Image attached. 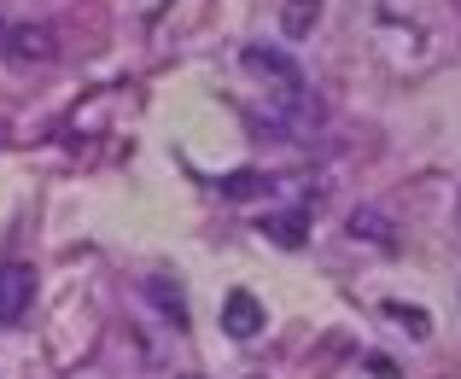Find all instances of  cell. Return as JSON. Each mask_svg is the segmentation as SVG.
<instances>
[{"label":"cell","mask_w":461,"mask_h":379,"mask_svg":"<svg viewBox=\"0 0 461 379\" xmlns=\"http://www.w3.org/2000/svg\"><path fill=\"white\" fill-rule=\"evenodd\" d=\"M327 105L315 100L310 88H293V94H269V129L275 134H293V140H304V134L321 129Z\"/></svg>","instance_id":"1"},{"label":"cell","mask_w":461,"mask_h":379,"mask_svg":"<svg viewBox=\"0 0 461 379\" xmlns=\"http://www.w3.org/2000/svg\"><path fill=\"white\" fill-rule=\"evenodd\" d=\"M140 292H147V303H152L158 315H164L169 327H187V298H181V280H169V275H152Z\"/></svg>","instance_id":"8"},{"label":"cell","mask_w":461,"mask_h":379,"mask_svg":"<svg viewBox=\"0 0 461 379\" xmlns=\"http://www.w3.org/2000/svg\"><path fill=\"white\" fill-rule=\"evenodd\" d=\"M0 53H6L12 65H53L59 59V35L47 30V23H12L6 41H0Z\"/></svg>","instance_id":"4"},{"label":"cell","mask_w":461,"mask_h":379,"mask_svg":"<svg viewBox=\"0 0 461 379\" xmlns=\"http://www.w3.org/2000/svg\"><path fill=\"white\" fill-rule=\"evenodd\" d=\"M30 303H35V263H23V257L0 263V327H18Z\"/></svg>","instance_id":"3"},{"label":"cell","mask_w":461,"mask_h":379,"mask_svg":"<svg viewBox=\"0 0 461 379\" xmlns=\"http://www.w3.org/2000/svg\"><path fill=\"white\" fill-rule=\"evenodd\" d=\"M6 30H12V23H6V18H0V41H6Z\"/></svg>","instance_id":"12"},{"label":"cell","mask_w":461,"mask_h":379,"mask_svg":"<svg viewBox=\"0 0 461 379\" xmlns=\"http://www.w3.org/2000/svg\"><path fill=\"white\" fill-rule=\"evenodd\" d=\"M258 234L275 239L281 251H298V246L310 239V211H269V216L258 222Z\"/></svg>","instance_id":"6"},{"label":"cell","mask_w":461,"mask_h":379,"mask_svg":"<svg viewBox=\"0 0 461 379\" xmlns=\"http://www.w3.org/2000/svg\"><path fill=\"white\" fill-rule=\"evenodd\" d=\"M350 239H368V246H380V251H392L397 246V222L385 211H374V204H362V211H350Z\"/></svg>","instance_id":"7"},{"label":"cell","mask_w":461,"mask_h":379,"mask_svg":"<svg viewBox=\"0 0 461 379\" xmlns=\"http://www.w3.org/2000/svg\"><path fill=\"white\" fill-rule=\"evenodd\" d=\"M263 327H269V310L258 303V292L234 286V292L222 298V333H228V338H240V345H251Z\"/></svg>","instance_id":"5"},{"label":"cell","mask_w":461,"mask_h":379,"mask_svg":"<svg viewBox=\"0 0 461 379\" xmlns=\"http://www.w3.org/2000/svg\"><path fill=\"white\" fill-rule=\"evenodd\" d=\"M216 193H222L228 204H246V199H258V193H275V176H263V169H234V176L216 181Z\"/></svg>","instance_id":"9"},{"label":"cell","mask_w":461,"mask_h":379,"mask_svg":"<svg viewBox=\"0 0 461 379\" xmlns=\"http://www.w3.org/2000/svg\"><path fill=\"white\" fill-rule=\"evenodd\" d=\"M385 315H392V321H403L415 338H427V333H432V315H427V310H415V303H397V298H392V303H385Z\"/></svg>","instance_id":"11"},{"label":"cell","mask_w":461,"mask_h":379,"mask_svg":"<svg viewBox=\"0 0 461 379\" xmlns=\"http://www.w3.org/2000/svg\"><path fill=\"white\" fill-rule=\"evenodd\" d=\"M240 65H246L258 82H269L275 94H293V88H304V70H298V59H286L281 47H263V41H251L246 53H240Z\"/></svg>","instance_id":"2"},{"label":"cell","mask_w":461,"mask_h":379,"mask_svg":"<svg viewBox=\"0 0 461 379\" xmlns=\"http://www.w3.org/2000/svg\"><path fill=\"white\" fill-rule=\"evenodd\" d=\"M315 23H321V0H286L281 6V30L293 35V41L315 35Z\"/></svg>","instance_id":"10"}]
</instances>
